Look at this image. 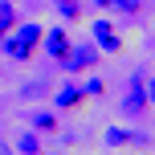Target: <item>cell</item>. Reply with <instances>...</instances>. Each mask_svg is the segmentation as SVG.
Returning a JSON list of instances; mask_svg holds the SVG:
<instances>
[{
    "instance_id": "cell-1",
    "label": "cell",
    "mask_w": 155,
    "mask_h": 155,
    "mask_svg": "<svg viewBox=\"0 0 155 155\" xmlns=\"http://www.w3.org/2000/svg\"><path fill=\"white\" fill-rule=\"evenodd\" d=\"M41 37H45V25H37V21H16V29L0 41V49H4L8 61H29V57L41 49Z\"/></svg>"
},
{
    "instance_id": "cell-2",
    "label": "cell",
    "mask_w": 155,
    "mask_h": 155,
    "mask_svg": "<svg viewBox=\"0 0 155 155\" xmlns=\"http://www.w3.org/2000/svg\"><path fill=\"white\" fill-rule=\"evenodd\" d=\"M147 74L143 70H135L131 78H127V94H123V114L127 118H143L147 114Z\"/></svg>"
},
{
    "instance_id": "cell-3",
    "label": "cell",
    "mask_w": 155,
    "mask_h": 155,
    "mask_svg": "<svg viewBox=\"0 0 155 155\" xmlns=\"http://www.w3.org/2000/svg\"><path fill=\"white\" fill-rule=\"evenodd\" d=\"M98 57H102V53H98V45L90 41V45H70V53H65L57 65H61V74L82 78V74H90L94 65H98Z\"/></svg>"
},
{
    "instance_id": "cell-4",
    "label": "cell",
    "mask_w": 155,
    "mask_h": 155,
    "mask_svg": "<svg viewBox=\"0 0 155 155\" xmlns=\"http://www.w3.org/2000/svg\"><path fill=\"white\" fill-rule=\"evenodd\" d=\"M90 41L98 45V53H123V37L114 33V25H110L106 16H98V21L90 25Z\"/></svg>"
},
{
    "instance_id": "cell-5",
    "label": "cell",
    "mask_w": 155,
    "mask_h": 155,
    "mask_svg": "<svg viewBox=\"0 0 155 155\" xmlns=\"http://www.w3.org/2000/svg\"><path fill=\"white\" fill-rule=\"evenodd\" d=\"M82 102H86V94H82V86H78L74 78H65V82L57 86V94H53V106L61 110V114H65V110H78Z\"/></svg>"
},
{
    "instance_id": "cell-6",
    "label": "cell",
    "mask_w": 155,
    "mask_h": 155,
    "mask_svg": "<svg viewBox=\"0 0 155 155\" xmlns=\"http://www.w3.org/2000/svg\"><path fill=\"white\" fill-rule=\"evenodd\" d=\"M70 45L74 41H70V33H65L61 25H57V29H45V37H41V49H45L53 61H61V57L70 53Z\"/></svg>"
},
{
    "instance_id": "cell-7",
    "label": "cell",
    "mask_w": 155,
    "mask_h": 155,
    "mask_svg": "<svg viewBox=\"0 0 155 155\" xmlns=\"http://www.w3.org/2000/svg\"><path fill=\"white\" fill-rule=\"evenodd\" d=\"M29 131H37V135H53V131H61L57 110H33V114H29Z\"/></svg>"
},
{
    "instance_id": "cell-8",
    "label": "cell",
    "mask_w": 155,
    "mask_h": 155,
    "mask_svg": "<svg viewBox=\"0 0 155 155\" xmlns=\"http://www.w3.org/2000/svg\"><path fill=\"white\" fill-rule=\"evenodd\" d=\"M16 21H21V12H16V4H12V0H0V41H4L8 33L16 29Z\"/></svg>"
},
{
    "instance_id": "cell-9",
    "label": "cell",
    "mask_w": 155,
    "mask_h": 155,
    "mask_svg": "<svg viewBox=\"0 0 155 155\" xmlns=\"http://www.w3.org/2000/svg\"><path fill=\"white\" fill-rule=\"evenodd\" d=\"M102 143L106 147H131V131L127 127H106L102 131Z\"/></svg>"
},
{
    "instance_id": "cell-10",
    "label": "cell",
    "mask_w": 155,
    "mask_h": 155,
    "mask_svg": "<svg viewBox=\"0 0 155 155\" xmlns=\"http://www.w3.org/2000/svg\"><path fill=\"white\" fill-rule=\"evenodd\" d=\"M16 151H21V155H41V135L37 131H25L21 139H16Z\"/></svg>"
},
{
    "instance_id": "cell-11",
    "label": "cell",
    "mask_w": 155,
    "mask_h": 155,
    "mask_svg": "<svg viewBox=\"0 0 155 155\" xmlns=\"http://www.w3.org/2000/svg\"><path fill=\"white\" fill-rule=\"evenodd\" d=\"M78 86H82V94H86V98H102V94H106V82H102L98 74H90L86 82H78Z\"/></svg>"
},
{
    "instance_id": "cell-12",
    "label": "cell",
    "mask_w": 155,
    "mask_h": 155,
    "mask_svg": "<svg viewBox=\"0 0 155 155\" xmlns=\"http://www.w3.org/2000/svg\"><path fill=\"white\" fill-rule=\"evenodd\" d=\"M53 8L65 16V21H78V16H82V0H53Z\"/></svg>"
},
{
    "instance_id": "cell-13",
    "label": "cell",
    "mask_w": 155,
    "mask_h": 155,
    "mask_svg": "<svg viewBox=\"0 0 155 155\" xmlns=\"http://www.w3.org/2000/svg\"><path fill=\"white\" fill-rule=\"evenodd\" d=\"M110 8H118V12H127V16H139L143 0H110Z\"/></svg>"
},
{
    "instance_id": "cell-14",
    "label": "cell",
    "mask_w": 155,
    "mask_h": 155,
    "mask_svg": "<svg viewBox=\"0 0 155 155\" xmlns=\"http://www.w3.org/2000/svg\"><path fill=\"white\" fill-rule=\"evenodd\" d=\"M147 106H155V78H147Z\"/></svg>"
}]
</instances>
